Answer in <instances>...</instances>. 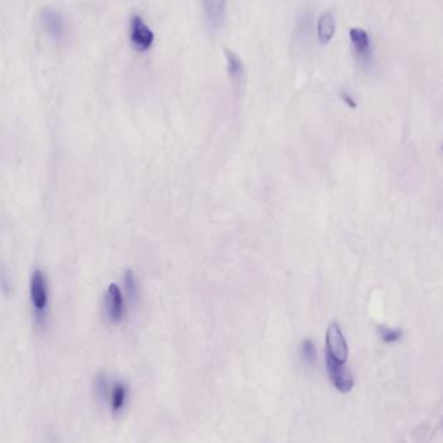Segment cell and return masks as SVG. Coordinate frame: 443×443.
<instances>
[{"mask_svg":"<svg viewBox=\"0 0 443 443\" xmlns=\"http://www.w3.org/2000/svg\"><path fill=\"white\" fill-rule=\"evenodd\" d=\"M341 100H342L349 108H351V109H355V108L358 106L354 97L351 96L347 91H342V92H341Z\"/></svg>","mask_w":443,"mask_h":443,"instance_id":"9a60e30c","label":"cell"},{"mask_svg":"<svg viewBox=\"0 0 443 443\" xmlns=\"http://www.w3.org/2000/svg\"><path fill=\"white\" fill-rule=\"evenodd\" d=\"M325 355L339 363L347 364L349 359V347L337 323H330L325 335Z\"/></svg>","mask_w":443,"mask_h":443,"instance_id":"3957f363","label":"cell"},{"mask_svg":"<svg viewBox=\"0 0 443 443\" xmlns=\"http://www.w3.org/2000/svg\"><path fill=\"white\" fill-rule=\"evenodd\" d=\"M104 315L108 323L113 325L121 324L127 315L126 301L122 294L121 288L114 282H112L105 292Z\"/></svg>","mask_w":443,"mask_h":443,"instance_id":"7a4b0ae2","label":"cell"},{"mask_svg":"<svg viewBox=\"0 0 443 443\" xmlns=\"http://www.w3.org/2000/svg\"><path fill=\"white\" fill-rule=\"evenodd\" d=\"M127 394H129V389L127 385L123 382H116L111 392H109V399H111V408L114 415L120 413L122 408L125 407L126 401H127Z\"/></svg>","mask_w":443,"mask_h":443,"instance_id":"30bf717a","label":"cell"},{"mask_svg":"<svg viewBox=\"0 0 443 443\" xmlns=\"http://www.w3.org/2000/svg\"><path fill=\"white\" fill-rule=\"evenodd\" d=\"M325 364H327V371H328L333 387L342 394L351 392L354 387V378L351 372L349 371L347 364L337 362L328 355H325Z\"/></svg>","mask_w":443,"mask_h":443,"instance_id":"8992f818","label":"cell"},{"mask_svg":"<svg viewBox=\"0 0 443 443\" xmlns=\"http://www.w3.org/2000/svg\"><path fill=\"white\" fill-rule=\"evenodd\" d=\"M213 3H222V1H225V0H211Z\"/></svg>","mask_w":443,"mask_h":443,"instance_id":"2e32d148","label":"cell"},{"mask_svg":"<svg viewBox=\"0 0 443 443\" xmlns=\"http://www.w3.org/2000/svg\"><path fill=\"white\" fill-rule=\"evenodd\" d=\"M30 297L38 324H44L49 310V287L42 270H35L30 279Z\"/></svg>","mask_w":443,"mask_h":443,"instance_id":"6da1fadb","label":"cell"},{"mask_svg":"<svg viewBox=\"0 0 443 443\" xmlns=\"http://www.w3.org/2000/svg\"><path fill=\"white\" fill-rule=\"evenodd\" d=\"M301 356L308 364H314L316 361V347L311 339H305L301 344Z\"/></svg>","mask_w":443,"mask_h":443,"instance_id":"4fadbf2b","label":"cell"},{"mask_svg":"<svg viewBox=\"0 0 443 443\" xmlns=\"http://www.w3.org/2000/svg\"><path fill=\"white\" fill-rule=\"evenodd\" d=\"M41 25L49 39L56 43H61L66 39L68 24L63 13H60L56 9H42Z\"/></svg>","mask_w":443,"mask_h":443,"instance_id":"277c9868","label":"cell"},{"mask_svg":"<svg viewBox=\"0 0 443 443\" xmlns=\"http://www.w3.org/2000/svg\"><path fill=\"white\" fill-rule=\"evenodd\" d=\"M225 55L227 60V70L228 75L231 78V81L234 83H242V77H244V64L242 60L237 54H235L231 49H225Z\"/></svg>","mask_w":443,"mask_h":443,"instance_id":"9c48e42d","label":"cell"},{"mask_svg":"<svg viewBox=\"0 0 443 443\" xmlns=\"http://www.w3.org/2000/svg\"><path fill=\"white\" fill-rule=\"evenodd\" d=\"M336 32L335 17L330 12H324L318 20V38L322 44H327L332 41Z\"/></svg>","mask_w":443,"mask_h":443,"instance_id":"ba28073f","label":"cell"},{"mask_svg":"<svg viewBox=\"0 0 443 443\" xmlns=\"http://www.w3.org/2000/svg\"><path fill=\"white\" fill-rule=\"evenodd\" d=\"M97 394L100 395L103 399H105L109 395V385H108V380L104 375H100L96 380Z\"/></svg>","mask_w":443,"mask_h":443,"instance_id":"5bb4252c","label":"cell"},{"mask_svg":"<svg viewBox=\"0 0 443 443\" xmlns=\"http://www.w3.org/2000/svg\"><path fill=\"white\" fill-rule=\"evenodd\" d=\"M349 37H350V41L354 47L355 54H356L358 58L364 64L371 63L372 47L368 32L363 30L361 27H351L349 30Z\"/></svg>","mask_w":443,"mask_h":443,"instance_id":"52a82bcc","label":"cell"},{"mask_svg":"<svg viewBox=\"0 0 443 443\" xmlns=\"http://www.w3.org/2000/svg\"><path fill=\"white\" fill-rule=\"evenodd\" d=\"M130 41L139 52L149 51L154 44V32L139 15H134L130 20Z\"/></svg>","mask_w":443,"mask_h":443,"instance_id":"5b68a950","label":"cell"},{"mask_svg":"<svg viewBox=\"0 0 443 443\" xmlns=\"http://www.w3.org/2000/svg\"><path fill=\"white\" fill-rule=\"evenodd\" d=\"M378 333L380 339L385 344H394L403 337V330L401 328H389L387 325H379Z\"/></svg>","mask_w":443,"mask_h":443,"instance_id":"7c38bea8","label":"cell"},{"mask_svg":"<svg viewBox=\"0 0 443 443\" xmlns=\"http://www.w3.org/2000/svg\"><path fill=\"white\" fill-rule=\"evenodd\" d=\"M123 287H125V292H126V296H127L130 302H135L139 297V284H137L135 275L131 270L125 273Z\"/></svg>","mask_w":443,"mask_h":443,"instance_id":"8fae6325","label":"cell"}]
</instances>
